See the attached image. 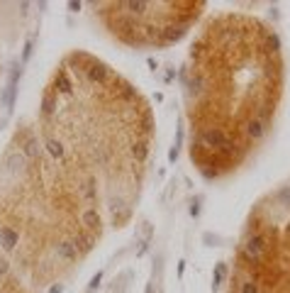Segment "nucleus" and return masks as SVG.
<instances>
[{"label": "nucleus", "mask_w": 290, "mask_h": 293, "mask_svg": "<svg viewBox=\"0 0 290 293\" xmlns=\"http://www.w3.org/2000/svg\"><path fill=\"white\" fill-rule=\"evenodd\" d=\"M95 20L112 40L130 49H166L178 44L205 17L200 0H112L90 3Z\"/></svg>", "instance_id": "20e7f679"}, {"label": "nucleus", "mask_w": 290, "mask_h": 293, "mask_svg": "<svg viewBox=\"0 0 290 293\" xmlns=\"http://www.w3.org/2000/svg\"><path fill=\"white\" fill-rule=\"evenodd\" d=\"M154 137L147 95L115 66L86 49L56 61L0 152V252L37 293L132 220Z\"/></svg>", "instance_id": "f257e3e1"}, {"label": "nucleus", "mask_w": 290, "mask_h": 293, "mask_svg": "<svg viewBox=\"0 0 290 293\" xmlns=\"http://www.w3.org/2000/svg\"><path fill=\"white\" fill-rule=\"evenodd\" d=\"M283 91V44L271 22L237 10L200 22L183 64V108L188 157L202 179H230L256 157Z\"/></svg>", "instance_id": "f03ea898"}, {"label": "nucleus", "mask_w": 290, "mask_h": 293, "mask_svg": "<svg viewBox=\"0 0 290 293\" xmlns=\"http://www.w3.org/2000/svg\"><path fill=\"white\" fill-rule=\"evenodd\" d=\"M227 293H290V181L266 193L246 215Z\"/></svg>", "instance_id": "7ed1b4c3"}, {"label": "nucleus", "mask_w": 290, "mask_h": 293, "mask_svg": "<svg viewBox=\"0 0 290 293\" xmlns=\"http://www.w3.org/2000/svg\"><path fill=\"white\" fill-rule=\"evenodd\" d=\"M0 293H37L3 252H0Z\"/></svg>", "instance_id": "39448f33"}]
</instances>
